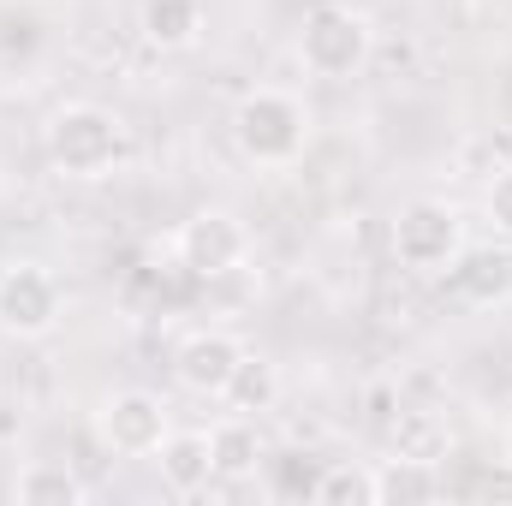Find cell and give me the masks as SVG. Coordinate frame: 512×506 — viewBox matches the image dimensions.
<instances>
[{
    "instance_id": "14",
    "label": "cell",
    "mask_w": 512,
    "mask_h": 506,
    "mask_svg": "<svg viewBox=\"0 0 512 506\" xmlns=\"http://www.w3.org/2000/svg\"><path fill=\"white\" fill-rule=\"evenodd\" d=\"M376 495L382 506H411V501H435L441 495V465H429V459H405V453H393L382 471H376Z\"/></svg>"
},
{
    "instance_id": "6",
    "label": "cell",
    "mask_w": 512,
    "mask_h": 506,
    "mask_svg": "<svg viewBox=\"0 0 512 506\" xmlns=\"http://www.w3.org/2000/svg\"><path fill=\"white\" fill-rule=\"evenodd\" d=\"M96 435H102V447L120 453V459H155V447L167 441V405H161L155 393H143V387H126V393H114V399L102 405Z\"/></svg>"
},
{
    "instance_id": "11",
    "label": "cell",
    "mask_w": 512,
    "mask_h": 506,
    "mask_svg": "<svg viewBox=\"0 0 512 506\" xmlns=\"http://www.w3.org/2000/svg\"><path fill=\"white\" fill-rule=\"evenodd\" d=\"M209 459H215V477L221 483H239V477H256L262 471V441H256L251 417H227L209 429Z\"/></svg>"
},
{
    "instance_id": "20",
    "label": "cell",
    "mask_w": 512,
    "mask_h": 506,
    "mask_svg": "<svg viewBox=\"0 0 512 506\" xmlns=\"http://www.w3.org/2000/svg\"><path fill=\"white\" fill-rule=\"evenodd\" d=\"M507 459H512V441H507Z\"/></svg>"
},
{
    "instance_id": "12",
    "label": "cell",
    "mask_w": 512,
    "mask_h": 506,
    "mask_svg": "<svg viewBox=\"0 0 512 506\" xmlns=\"http://www.w3.org/2000/svg\"><path fill=\"white\" fill-rule=\"evenodd\" d=\"M322 471H328V459L298 453V447H286V453H262V483H268L274 501H316Z\"/></svg>"
},
{
    "instance_id": "18",
    "label": "cell",
    "mask_w": 512,
    "mask_h": 506,
    "mask_svg": "<svg viewBox=\"0 0 512 506\" xmlns=\"http://www.w3.org/2000/svg\"><path fill=\"white\" fill-rule=\"evenodd\" d=\"M393 447H399L405 459H429V465H441V459H447V429H441L435 417H399Z\"/></svg>"
},
{
    "instance_id": "8",
    "label": "cell",
    "mask_w": 512,
    "mask_h": 506,
    "mask_svg": "<svg viewBox=\"0 0 512 506\" xmlns=\"http://www.w3.org/2000/svg\"><path fill=\"white\" fill-rule=\"evenodd\" d=\"M239 358H245V346L233 340V334H191L185 346H179V358H173V370L179 381L191 387V393H203V399H221L227 393V381L239 370Z\"/></svg>"
},
{
    "instance_id": "15",
    "label": "cell",
    "mask_w": 512,
    "mask_h": 506,
    "mask_svg": "<svg viewBox=\"0 0 512 506\" xmlns=\"http://www.w3.org/2000/svg\"><path fill=\"white\" fill-rule=\"evenodd\" d=\"M203 30V6L197 0H143V36L155 48H191Z\"/></svg>"
},
{
    "instance_id": "10",
    "label": "cell",
    "mask_w": 512,
    "mask_h": 506,
    "mask_svg": "<svg viewBox=\"0 0 512 506\" xmlns=\"http://www.w3.org/2000/svg\"><path fill=\"white\" fill-rule=\"evenodd\" d=\"M453 286L471 304H507L512 298V251H459L453 256Z\"/></svg>"
},
{
    "instance_id": "3",
    "label": "cell",
    "mask_w": 512,
    "mask_h": 506,
    "mask_svg": "<svg viewBox=\"0 0 512 506\" xmlns=\"http://www.w3.org/2000/svg\"><path fill=\"white\" fill-rule=\"evenodd\" d=\"M370 48H376V30H370L364 12H352V6H340V0L310 6L304 36H298V54H304V66H310L316 78H352V72H364Z\"/></svg>"
},
{
    "instance_id": "16",
    "label": "cell",
    "mask_w": 512,
    "mask_h": 506,
    "mask_svg": "<svg viewBox=\"0 0 512 506\" xmlns=\"http://www.w3.org/2000/svg\"><path fill=\"white\" fill-rule=\"evenodd\" d=\"M274 393H280V376H274V364H268V358H251V352H245L221 399H227V405H233V411L245 417V411H268V405H274Z\"/></svg>"
},
{
    "instance_id": "2",
    "label": "cell",
    "mask_w": 512,
    "mask_h": 506,
    "mask_svg": "<svg viewBox=\"0 0 512 506\" xmlns=\"http://www.w3.org/2000/svg\"><path fill=\"white\" fill-rule=\"evenodd\" d=\"M304 131H310V120L286 90H251L233 108V143L256 167H286L304 149Z\"/></svg>"
},
{
    "instance_id": "5",
    "label": "cell",
    "mask_w": 512,
    "mask_h": 506,
    "mask_svg": "<svg viewBox=\"0 0 512 506\" xmlns=\"http://www.w3.org/2000/svg\"><path fill=\"white\" fill-rule=\"evenodd\" d=\"M393 256L405 268H417V274L453 268V256H459V215L447 203H435V197L399 209V221H393Z\"/></svg>"
},
{
    "instance_id": "19",
    "label": "cell",
    "mask_w": 512,
    "mask_h": 506,
    "mask_svg": "<svg viewBox=\"0 0 512 506\" xmlns=\"http://www.w3.org/2000/svg\"><path fill=\"white\" fill-rule=\"evenodd\" d=\"M489 215H495V227L512 233V173H501V179L489 185Z\"/></svg>"
},
{
    "instance_id": "17",
    "label": "cell",
    "mask_w": 512,
    "mask_h": 506,
    "mask_svg": "<svg viewBox=\"0 0 512 506\" xmlns=\"http://www.w3.org/2000/svg\"><path fill=\"white\" fill-rule=\"evenodd\" d=\"M316 506H382L376 471H364V465H328L322 489H316Z\"/></svg>"
},
{
    "instance_id": "9",
    "label": "cell",
    "mask_w": 512,
    "mask_h": 506,
    "mask_svg": "<svg viewBox=\"0 0 512 506\" xmlns=\"http://www.w3.org/2000/svg\"><path fill=\"white\" fill-rule=\"evenodd\" d=\"M155 465H161V483H167L173 495H203V489L215 483L209 435H197V429H185V435L167 429V441L155 447Z\"/></svg>"
},
{
    "instance_id": "4",
    "label": "cell",
    "mask_w": 512,
    "mask_h": 506,
    "mask_svg": "<svg viewBox=\"0 0 512 506\" xmlns=\"http://www.w3.org/2000/svg\"><path fill=\"white\" fill-rule=\"evenodd\" d=\"M245 251H251V239H245L239 215H227V209L191 215V221L179 227V239H173V256H179V268H185L191 280H221V274H233V268L245 262Z\"/></svg>"
},
{
    "instance_id": "1",
    "label": "cell",
    "mask_w": 512,
    "mask_h": 506,
    "mask_svg": "<svg viewBox=\"0 0 512 506\" xmlns=\"http://www.w3.org/2000/svg\"><path fill=\"white\" fill-rule=\"evenodd\" d=\"M120 155H126V120L96 102H72L48 120V161L66 179H102L114 173Z\"/></svg>"
},
{
    "instance_id": "13",
    "label": "cell",
    "mask_w": 512,
    "mask_h": 506,
    "mask_svg": "<svg viewBox=\"0 0 512 506\" xmlns=\"http://www.w3.org/2000/svg\"><path fill=\"white\" fill-rule=\"evenodd\" d=\"M12 501L18 506H78L84 501V477H78L72 465H48V459H36V465L18 471Z\"/></svg>"
},
{
    "instance_id": "7",
    "label": "cell",
    "mask_w": 512,
    "mask_h": 506,
    "mask_svg": "<svg viewBox=\"0 0 512 506\" xmlns=\"http://www.w3.org/2000/svg\"><path fill=\"white\" fill-rule=\"evenodd\" d=\"M60 322V286L48 280V268L18 262L0 274V334L12 340H42Z\"/></svg>"
}]
</instances>
